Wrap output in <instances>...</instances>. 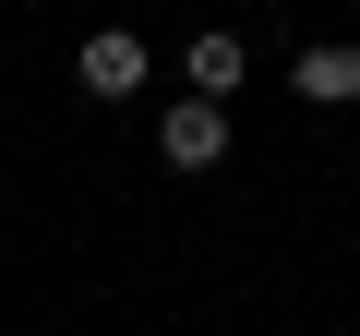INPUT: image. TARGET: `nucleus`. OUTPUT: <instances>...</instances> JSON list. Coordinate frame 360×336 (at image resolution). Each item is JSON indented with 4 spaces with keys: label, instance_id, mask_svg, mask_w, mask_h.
I'll return each mask as SVG.
<instances>
[{
    "label": "nucleus",
    "instance_id": "obj_3",
    "mask_svg": "<svg viewBox=\"0 0 360 336\" xmlns=\"http://www.w3.org/2000/svg\"><path fill=\"white\" fill-rule=\"evenodd\" d=\"M180 84H193V96H217V108H229V96L252 84V37H229V25H205L193 49H180Z\"/></svg>",
    "mask_w": 360,
    "mask_h": 336
},
{
    "label": "nucleus",
    "instance_id": "obj_1",
    "mask_svg": "<svg viewBox=\"0 0 360 336\" xmlns=\"http://www.w3.org/2000/svg\"><path fill=\"white\" fill-rule=\"evenodd\" d=\"M144 72H156V49H144L132 25H96V37L72 49V84H84L96 108H120V96H144Z\"/></svg>",
    "mask_w": 360,
    "mask_h": 336
},
{
    "label": "nucleus",
    "instance_id": "obj_2",
    "mask_svg": "<svg viewBox=\"0 0 360 336\" xmlns=\"http://www.w3.org/2000/svg\"><path fill=\"white\" fill-rule=\"evenodd\" d=\"M156 156L180 168V181H205V168L229 156V108H217V96H180V108L156 120Z\"/></svg>",
    "mask_w": 360,
    "mask_h": 336
},
{
    "label": "nucleus",
    "instance_id": "obj_4",
    "mask_svg": "<svg viewBox=\"0 0 360 336\" xmlns=\"http://www.w3.org/2000/svg\"><path fill=\"white\" fill-rule=\"evenodd\" d=\"M288 84H300L312 108H348V96H360V49H300V60H288Z\"/></svg>",
    "mask_w": 360,
    "mask_h": 336
}]
</instances>
